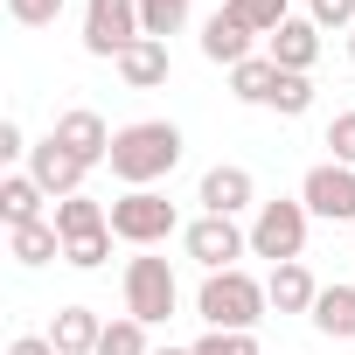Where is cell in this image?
Returning a JSON list of instances; mask_svg holds the SVG:
<instances>
[{
	"label": "cell",
	"mask_w": 355,
	"mask_h": 355,
	"mask_svg": "<svg viewBox=\"0 0 355 355\" xmlns=\"http://www.w3.org/2000/svg\"><path fill=\"white\" fill-rule=\"evenodd\" d=\"M327 341H355V286H320L313 313H306Z\"/></svg>",
	"instance_id": "20"
},
{
	"label": "cell",
	"mask_w": 355,
	"mask_h": 355,
	"mask_svg": "<svg viewBox=\"0 0 355 355\" xmlns=\"http://www.w3.org/2000/svg\"><path fill=\"white\" fill-rule=\"evenodd\" d=\"M327 160L355 167V112H334V119H327Z\"/></svg>",
	"instance_id": "29"
},
{
	"label": "cell",
	"mask_w": 355,
	"mask_h": 355,
	"mask_svg": "<svg viewBox=\"0 0 355 355\" xmlns=\"http://www.w3.org/2000/svg\"><path fill=\"white\" fill-rule=\"evenodd\" d=\"M313 28H355V0H313Z\"/></svg>",
	"instance_id": "30"
},
{
	"label": "cell",
	"mask_w": 355,
	"mask_h": 355,
	"mask_svg": "<svg viewBox=\"0 0 355 355\" xmlns=\"http://www.w3.org/2000/svg\"><path fill=\"white\" fill-rule=\"evenodd\" d=\"M196 202H202V216H244V209H258V182H251V167L216 160V167L202 174Z\"/></svg>",
	"instance_id": "9"
},
{
	"label": "cell",
	"mask_w": 355,
	"mask_h": 355,
	"mask_svg": "<svg viewBox=\"0 0 355 355\" xmlns=\"http://www.w3.org/2000/svg\"><path fill=\"white\" fill-rule=\"evenodd\" d=\"M216 8H230V0H216Z\"/></svg>",
	"instance_id": "35"
},
{
	"label": "cell",
	"mask_w": 355,
	"mask_h": 355,
	"mask_svg": "<svg viewBox=\"0 0 355 355\" xmlns=\"http://www.w3.org/2000/svg\"><path fill=\"white\" fill-rule=\"evenodd\" d=\"M153 355H196V348H153Z\"/></svg>",
	"instance_id": "33"
},
{
	"label": "cell",
	"mask_w": 355,
	"mask_h": 355,
	"mask_svg": "<svg viewBox=\"0 0 355 355\" xmlns=\"http://www.w3.org/2000/svg\"><path fill=\"white\" fill-rule=\"evenodd\" d=\"M8 355H56V341H49V334H15Z\"/></svg>",
	"instance_id": "32"
},
{
	"label": "cell",
	"mask_w": 355,
	"mask_h": 355,
	"mask_svg": "<svg viewBox=\"0 0 355 355\" xmlns=\"http://www.w3.org/2000/svg\"><path fill=\"white\" fill-rule=\"evenodd\" d=\"M182 251L202 265V272H237V258H251V230L237 216H196L182 230Z\"/></svg>",
	"instance_id": "7"
},
{
	"label": "cell",
	"mask_w": 355,
	"mask_h": 355,
	"mask_svg": "<svg viewBox=\"0 0 355 355\" xmlns=\"http://www.w3.org/2000/svg\"><path fill=\"white\" fill-rule=\"evenodd\" d=\"M182 21H189V0H139V28H146L153 42L182 35Z\"/></svg>",
	"instance_id": "23"
},
{
	"label": "cell",
	"mask_w": 355,
	"mask_h": 355,
	"mask_svg": "<svg viewBox=\"0 0 355 355\" xmlns=\"http://www.w3.org/2000/svg\"><path fill=\"white\" fill-rule=\"evenodd\" d=\"M174 306H182L174 265H167V258H153V251L125 258V313H132V320H146V327H160V320H174Z\"/></svg>",
	"instance_id": "5"
},
{
	"label": "cell",
	"mask_w": 355,
	"mask_h": 355,
	"mask_svg": "<svg viewBox=\"0 0 355 355\" xmlns=\"http://www.w3.org/2000/svg\"><path fill=\"white\" fill-rule=\"evenodd\" d=\"M174 230H182V209H174L160 189H125V196L112 202V237L132 244V251H153V244H167Z\"/></svg>",
	"instance_id": "4"
},
{
	"label": "cell",
	"mask_w": 355,
	"mask_h": 355,
	"mask_svg": "<svg viewBox=\"0 0 355 355\" xmlns=\"http://www.w3.org/2000/svg\"><path fill=\"white\" fill-rule=\"evenodd\" d=\"M196 355H265V348H258V334H223V327H209V334L196 341Z\"/></svg>",
	"instance_id": "28"
},
{
	"label": "cell",
	"mask_w": 355,
	"mask_h": 355,
	"mask_svg": "<svg viewBox=\"0 0 355 355\" xmlns=\"http://www.w3.org/2000/svg\"><path fill=\"white\" fill-rule=\"evenodd\" d=\"M265 56H272L279 70H293V77H313V63H320V28H313V15H306V21L293 15V21L265 42Z\"/></svg>",
	"instance_id": "12"
},
{
	"label": "cell",
	"mask_w": 355,
	"mask_h": 355,
	"mask_svg": "<svg viewBox=\"0 0 355 355\" xmlns=\"http://www.w3.org/2000/svg\"><path fill=\"white\" fill-rule=\"evenodd\" d=\"M84 167H98V160H112V125L91 112V105H70V112H56V125H49Z\"/></svg>",
	"instance_id": "11"
},
{
	"label": "cell",
	"mask_w": 355,
	"mask_h": 355,
	"mask_svg": "<svg viewBox=\"0 0 355 355\" xmlns=\"http://www.w3.org/2000/svg\"><path fill=\"white\" fill-rule=\"evenodd\" d=\"M306 8H313V0H306Z\"/></svg>",
	"instance_id": "36"
},
{
	"label": "cell",
	"mask_w": 355,
	"mask_h": 355,
	"mask_svg": "<svg viewBox=\"0 0 355 355\" xmlns=\"http://www.w3.org/2000/svg\"><path fill=\"white\" fill-rule=\"evenodd\" d=\"M8 258H15V265H28V272H35V265H49V258H63L56 223H49V216H42V223H15V230H8Z\"/></svg>",
	"instance_id": "19"
},
{
	"label": "cell",
	"mask_w": 355,
	"mask_h": 355,
	"mask_svg": "<svg viewBox=\"0 0 355 355\" xmlns=\"http://www.w3.org/2000/svg\"><path fill=\"white\" fill-rule=\"evenodd\" d=\"M279 77H286V70H279L272 56H251V63H237V70H230V98H237V105H272Z\"/></svg>",
	"instance_id": "21"
},
{
	"label": "cell",
	"mask_w": 355,
	"mask_h": 355,
	"mask_svg": "<svg viewBox=\"0 0 355 355\" xmlns=\"http://www.w3.org/2000/svg\"><path fill=\"white\" fill-rule=\"evenodd\" d=\"M196 313H202L209 327H223V334H251V327L272 313V293H265V279H251L244 265H237V272H209L202 293H196Z\"/></svg>",
	"instance_id": "2"
},
{
	"label": "cell",
	"mask_w": 355,
	"mask_h": 355,
	"mask_svg": "<svg viewBox=\"0 0 355 355\" xmlns=\"http://www.w3.org/2000/svg\"><path fill=\"white\" fill-rule=\"evenodd\" d=\"M112 258V230H98V237H84V244H63V265H77V272H98Z\"/></svg>",
	"instance_id": "27"
},
{
	"label": "cell",
	"mask_w": 355,
	"mask_h": 355,
	"mask_svg": "<svg viewBox=\"0 0 355 355\" xmlns=\"http://www.w3.org/2000/svg\"><path fill=\"white\" fill-rule=\"evenodd\" d=\"M28 174L42 182V196L70 202V196H84V174H91V167H84V160H77V153H70V146H63V139L49 132V139H42V146L28 153Z\"/></svg>",
	"instance_id": "10"
},
{
	"label": "cell",
	"mask_w": 355,
	"mask_h": 355,
	"mask_svg": "<svg viewBox=\"0 0 355 355\" xmlns=\"http://www.w3.org/2000/svg\"><path fill=\"white\" fill-rule=\"evenodd\" d=\"M251 42H258V35H251V28H244L230 8H216V15H209V28H202V56H209V63H223V70L251 63V56H258Z\"/></svg>",
	"instance_id": "13"
},
{
	"label": "cell",
	"mask_w": 355,
	"mask_h": 355,
	"mask_svg": "<svg viewBox=\"0 0 355 355\" xmlns=\"http://www.w3.org/2000/svg\"><path fill=\"white\" fill-rule=\"evenodd\" d=\"M306 230H313V209H306L300 196H272V202H258V216H251V258L293 265V258L306 251Z\"/></svg>",
	"instance_id": "3"
},
{
	"label": "cell",
	"mask_w": 355,
	"mask_h": 355,
	"mask_svg": "<svg viewBox=\"0 0 355 355\" xmlns=\"http://www.w3.org/2000/svg\"><path fill=\"white\" fill-rule=\"evenodd\" d=\"M230 15H237L251 35H265V42H272V35L293 21V0H230Z\"/></svg>",
	"instance_id": "22"
},
{
	"label": "cell",
	"mask_w": 355,
	"mask_h": 355,
	"mask_svg": "<svg viewBox=\"0 0 355 355\" xmlns=\"http://www.w3.org/2000/svg\"><path fill=\"white\" fill-rule=\"evenodd\" d=\"M98 355H153V348H146V320H132V313L105 320V341H98Z\"/></svg>",
	"instance_id": "24"
},
{
	"label": "cell",
	"mask_w": 355,
	"mask_h": 355,
	"mask_svg": "<svg viewBox=\"0 0 355 355\" xmlns=\"http://www.w3.org/2000/svg\"><path fill=\"white\" fill-rule=\"evenodd\" d=\"M272 112H279V119H306V112H313V77H293V70H286L279 91H272Z\"/></svg>",
	"instance_id": "25"
},
{
	"label": "cell",
	"mask_w": 355,
	"mask_h": 355,
	"mask_svg": "<svg viewBox=\"0 0 355 355\" xmlns=\"http://www.w3.org/2000/svg\"><path fill=\"white\" fill-rule=\"evenodd\" d=\"M348 63H355V28H348Z\"/></svg>",
	"instance_id": "34"
},
{
	"label": "cell",
	"mask_w": 355,
	"mask_h": 355,
	"mask_svg": "<svg viewBox=\"0 0 355 355\" xmlns=\"http://www.w3.org/2000/svg\"><path fill=\"white\" fill-rule=\"evenodd\" d=\"M300 202H306L320 223H355V167H341V160H320V167H306Z\"/></svg>",
	"instance_id": "8"
},
{
	"label": "cell",
	"mask_w": 355,
	"mask_h": 355,
	"mask_svg": "<svg viewBox=\"0 0 355 355\" xmlns=\"http://www.w3.org/2000/svg\"><path fill=\"white\" fill-rule=\"evenodd\" d=\"M125 189H153L182 167V125L174 119H132L112 132V160H105Z\"/></svg>",
	"instance_id": "1"
},
{
	"label": "cell",
	"mask_w": 355,
	"mask_h": 355,
	"mask_svg": "<svg viewBox=\"0 0 355 355\" xmlns=\"http://www.w3.org/2000/svg\"><path fill=\"white\" fill-rule=\"evenodd\" d=\"M49 223H56V237H63V244H84V237L112 230V209H105V202H91V196H70V202H56V209H49Z\"/></svg>",
	"instance_id": "17"
},
{
	"label": "cell",
	"mask_w": 355,
	"mask_h": 355,
	"mask_svg": "<svg viewBox=\"0 0 355 355\" xmlns=\"http://www.w3.org/2000/svg\"><path fill=\"white\" fill-rule=\"evenodd\" d=\"M265 293H272V313H313V300H320V286H313L306 258H293V265H272Z\"/></svg>",
	"instance_id": "15"
},
{
	"label": "cell",
	"mask_w": 355,
	"mask_h": 355,
	"mask_svg": "<svg viewBox=\"0 0 355 355\" xmlns=\"http://www.w3.org/2000/svg\"><path fill=\"white\" fill-rule=\"evenodd\" d=\"M63 8H70V0H8V21H21V28H56Z\"/></svg>",
	"instance_id": "26"
},
{
	"label": "cell",
	"mask_w": 355,
	"mask_h": 355,
	"mask_svg": "<svg viewBox=\"0 0 355 355\" xmlns=\"http://www.w3.org/2000/svg\"><path fill=\"white\" fill-rule=\"evenodd\" d=\"M119 77H125V91H160L167 84V70H174V56H167V42H153V35H139L119 63H112Z\"/></svg>",
	"instance_id": "14"
},
{
	"label": "cell",
	"mask_w": 355,
	"mask_h": 355,
	"mask_svg": "<svg viewBox=\"0 0 355 355\" xmlns=\"http://www.w3.org/2000/svg\"><path fill=\"white\" fill-rule=\"evenodd\" d=\"M35 146H28V132L15 125V119H0V160H28Z\"/></svg>",
	"instance_id": "31"
},
{
	"label": "cell",
	"mask_w": 355,
	"mask_h": 355,
	"mask_svg": "<svg viewBox=\"0 0 355 355\" xmlns=\"http://www.w3.org/2000/svg\"><path fill=\"white\" fill-rule=\"evenodd\" d=\"M42 202H49V196H42V182H35L28 167L0 182V223H8V230H15V223H42Z\"/></svg>",
	"instance_id": "18"
},
{
	"label": "cell",
	"mask_w": 355,
	"mask_h": 355,
	"mask_svg": "<svg viewBox=\"0 0 355 355\" xmlns=\"http://www.w3.org/2000/svg\"><path fill=\"white\" fill-rule=\"evenodd\" d=\"M49 341H56V355H98L105 320H98L91 306H63V313L49 320Z\"/></svg>",
	"instance_id": "16"
},
{
	"label": "cell",
	"mask_w": 355,
	"mask_h": 355,
	"mask_svg": "<svg viewBox=\"0 0 355 355\" xmlns=\"http://www.w3.org/2000/svg\"><path fill=\"white\" fill-rule=\"evenodd\" d=\"M139 35H146L139 28V0H84V56L119 63Z\"/></svg>",
	"instance_id": "6"
}]
</instances>
